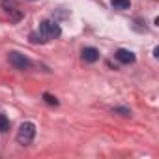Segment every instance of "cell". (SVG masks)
<instances>
[{
    "mask_svg": "<svg viewBox=\"0 0 159 159\" xmlns=\"http://www.w3.org/2000/svg\"><path fill=\"white\" fill-rule=\"evenodd\" d=\"M36 137V125L32 122H23L17 129V142L21 146H28Z\"/></svg>",
    "mask_w": 159,
    "mask_h": 159,
    "instance_id": "obj_1",
    "label": "cell"
},
{
    "mask_svg": "<svg viewBox=\"0 0 159 159\" xmlns=\"http://www.w3.org/2000/svg\"><path fill=\"white\" fill-rule=\"evenodd\" d=\"M38 32L45 38V41H51V39L60 38L62 28H60V25H58L56 21H43V23L39 25V30H38Z\"/></svg>",
    "mask_w": 159,
    "mask_h": 159,
    "instance_id": "obj_2",
    "label": "cell"
},
{
    "mask_svg": "<svg viewBox=\"0 0 159 159\" xmlns=\"http://www.w3.org/2000/svg\"><path fill=\"white\" fill-rule=\"evenodd\" d=\"M8 60H10V64L13 66V67H17V69H30L32 67V62H30V58H26L25 54H21V52H17V51H11V52H8Z\"/></svg>",
    "mask_w": 159,
    "mask_h": 159,
    "instance_id": "obj_3",
    "label": "cell"
},
{
    "mask_svg": "<svg viewBox=\"0 0 159 159\" xmlns=\"http://www.w3.org/2000/svg\"><path fill=\"white\" fill-rule=\"evenodd\" d=\"M114 58L120 62V64H133L135 62V52L127 51V49H118L114 52Z\"/></svg>",
    "mask_w": 159,
    "mask_h": 159,
    "instance_id": "obj_4",
    "label": "cell"
},
{
    "mask_svg": "<svg viewBox=\"0 0 159 159\" xmlns=\"http://www.w3.org/2000/svg\"><path fill=\"white\" fill-rule=\"evenodd\" d=\"M83 60L88 62V64H94L99 60V51L96 47H84L83 49Z\"/></svg>",
    "mask_w": 159,
    "mask_h": 159,
    "instance_id": "obj_5",
    "label": "cell"
},
{
    "mask_svg": "<svg viewBox=\"0 0 159 159\" xmlns=\"http://www.w3.org/2000/svg\"><path fill=\"white\" fill-rule=\"evenodd\" d=\"M111 6H112L114 10H120V11H125V10H129V6H131V2H129V0H111Z\"/></svg>",
    "mask_w": 159,
    "mask_h": 159,
    "instance_id": "obj_6",
    "label": "cell"
},
{
    "mask_svg": "<svg viewBox=\"0 0 159 159\" xmlns=\"http://www.w3.org/2000/svg\"><path fill=\"white\" fill-rule=\"evenodd\" d=\"M0 131L2 133L10 131V120L6 118V114H0Z\"/></svg>",
    "mask_w": 159,
    "mask_h": 159,
    "instance_id": "obj_7",
    "label": "cell"
},
{
    "mask_svg": "<svg viewBox=\"0 0 159 159\" xmlns=\"http://www.w3.org/2000/svg\"><path fill=\"white\" fill-rule=\"evenodd\" d=\"M43 101H45L47 105H52V107H56V105H58V99H56L52 94H49V92H45V94H43Z\"/></svg>",
    "mask_w": 159,
    "mask_h": 159,
    "instance_id": "obj_8",
    "label": "cell"
},
{
    "mask_svg": "<svg viewBox=\"0 0 159 159\" xmlns=\"http://www.w3.org/2000/svg\"><path fill=\"white\" fill-rule=\"evenodd\" d=\"M30 41H32V43H47L45 38H43L39 32H32V34H30Z\"/></svg>",
    "mask_w": 159,
    "mask_h": 159,
    "instance_id": "obj_9",
    "label": "cell"
},
{
    "mask_svg": "<svg viewBox=\"0 0 159 159\" xmlns=\"http://www.w3.org/2000/svg\"><path fill=\"white\" fill-rule=\"evenodd\" d=\"M4 6H6V4H4ZM6 8H8V6H6ZM13 10H15V8H8V11H10V13H11ZM19 19H21V13H15V15H13V21H19Z\"/></svg>",
    "mask_w": 159,
    "mask_h": 159,
    "instance_id": "obj_10",
    "label": "cell"
}]
</instances>
